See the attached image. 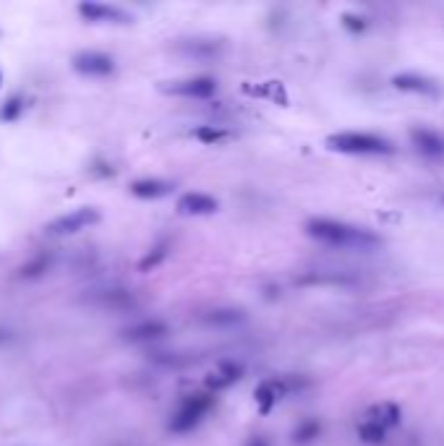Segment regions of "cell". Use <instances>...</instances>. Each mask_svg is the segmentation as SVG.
<instances>
[{
    "label": "cell",
    "instance_id": "obj_1",
    "mask_svg": "<svg viewBox=\"0 0 444 446\" xmlns=\"http://www.w3.org/2000/svg\"><path fill=\"white\" fill-rule=\"evenodd\" d=\"M306 235L327 243L334 248H353V251H371V248L381 246V237L369 228L361 225H351V222H340V219L329 217H314L306 222Z\"/></svg>",
    "mask_w": 444,
    "mask_h": 446
},
{
    "label": "cell",
    "instance_id": "obj_2",
    "mask_svg": "<svg viewBox=\"0 0 444 446\" xmlns=\"http://www.w3.org/2000/svg\"><path fill=\"white\" fill-rule=\"evenodd\" d=\"M327 146L340 155H358V157H379L392 155L395 144L379 133H369V131H340L327 136Z\"/></svg>",
    "mask_w": 444,
    "mask_h": 446
},
{
    "label": "cell",
    "instance_id": "obj_3",
    "mask_svg": "<svg viewBox=\"0 0 444 446\" xmlns=\"http://www.w3.org/2000/svg\"><path fill=\"white\" fill-rule=\"evenodd\" d=\"M214 394H191L181 402V407L176 410V415L170 418V431L173 433H188L191 428H196L207 412L212 410Z\"/></svg>",
    "mask_w": 444,
    "mask_h": 446
},
{
    "label": "cell",
    "instance_id": "obj_4",
    "mask_svg": "<svg viewBox=\"0 0 444 446\" xmlns=\"http://www.w3.org/2000/svg\"><path fill=\"white\" fill-rule=\"evenodd\" d=\"M159 89L173 97H185V100H209L217 91V81L212 76H191V79H181V81H167Z\"/></svg>",
    "mask_w": 444,
    "mask_h": 446
},
{
    "label": "cell",
    "instance_id": "obj_5",
    "mask_svg": "<svg viewBox=\"0 0 444 446\" xmlns=\"http://www.w3.org/2000/svg\"><path fill=\"white\" fill-rule=\"evenodd\" d=\"M102 219V214L92 206H81V209L76 211H68L63 217L53 219L50 225H47V232L50 235H74V232H81V230L92 228Z\"/></svg>",
    "mask_w": 444,
    "mask_h": 446
},
{
    "label": "cell",
    "instance_id": "obj_6",
    "mask_svg": "<svg viewBox=\"0 0 444 446\" xmlns=\"http://www.w3.org/2000/svg\"><path fill=\"white\" fill-rule=\"evenodd\" d=\"M392 86L398 91H405V94H418V97H439L442 89L439 84L431 79V76H424V73L416 71H403L392 76Z\"/></svg>",
    "mask_w": 444,
    "mask_h": 446
},
{
    "label": "cell",
    "instance_id": "obj_7",
    "mask_svg": "<svg viewBox=\"0 0 444 446\" xmlns=\"http://www.w3.org/2000/svg\"><path fill=\"white\" fill-rule=\"evenodd\" d=\"M74 68L84 76H110L115 71V60L107 53H97V50H84L74 55Z\"/></svg>",
    "mask_w": 444,
    "mask_h": 446
},
{
    "label": "cell",
    "instance_id": "obj_8",
    "mask_svg": "<svg viewBox=\"0 0 444 446\" xmlns=\"http://www.w3.org/2000/svg\"><path fill=\"white\" fill-rule=\"evenodd\" d=\"M79 13L86 21H100V24H131L133 21V16H131L129 11L110 6V3H81Z\"/></svg>",
    "mask_w": 444,
    "mask_h": 446
},
{
    "label": "cell",
    "instance_id": "obj_9",
    "mask_svg": "<svg viewBox=\"0 0 444 446\" xmlns=\"http://www.w3.org/2000/svg\"><path fill=\"white\" fill-rule=\"evenodd\" d=\"M296 389V381H287V379H267V381L259 383V389L254 394V400L259 405L261 412H269L275 405H278L287 392H293Z\"/></svg>",
    "mask_w": 444,
    "mask_h": 446
},
{
    "label": "cell",
    "instance_id": "obj_10",
    "mask_svg": "<svg viewBox=\"0 0 444 446\" xmlns=\"http://www.w3.org/2000/svg\"><path fill=\"white\" fill-rule=\"evenodd\" d=\"M410 144L416 146L418 152L429 159H442L444 157V136L434 128H424L416 126L410 131Z\"/></svg>",
    "mask_w": 444,
    "mask_h": 446
},
{
    "label": "cell",
    "instance_id": "obj_11",
    "mask_svg": "<svg viewBox=\"0 0 444 446\" xmlns=\"http://www.w3.org/2000/svg\"><path fill=\"white\" fill-rule=\"evenodd\" d=\"M176 209L181 211V214H188V217H207V214H214V211L220 209V201L212 199L209 193L191 191V193H183V196L178 199Z\"/></svg>",
    "mask_w": 444,
    "mask_h": 446
},
{
    "label": "cell",
    "instance_id": "obj_12",
    "mask_svg": "<svg viewBox=\"0 0 444 446\" xmlns=\"http://www.w3.org/2000/svg\"><path fill=\"white\" fill-rule=\"evenodd\" d=\"M173 188H176V183L165 181V178H139V181H133L129 185L131 196L144 199V201L162 199V196H167V193H173Z\"/></svg>",
    "mask_w": 444,
    "mask_h": 446
},
{
    "label": "cell",
    "instance_id": "obj_13",
    "mask_svg": "<svg viewBox=\"0 0 444 446\" xmlns=\"http://www.w3.org/2000/svg\"><path fill=\"white\" fill-rule=\"evenodd\" d=\"M167 332H170V327H167L165 321L147 319V321L133 324V327L129 329H123V339H129V342H152V339L165 337Z\"/></svg>",
    "mask_w": 444,
    "mask_h": 446
},
{
    "label": "cell",
    "instance_id": "obj_14",
    "mask_svg": "<svg viewBox=\"0 0 444 446\" xmlns=\"http://www.w3.org/2000/svg\"><path fill=\"white\" fill-rule=\"evenodd\" d=\"M243 376V368L238 363H222L220 368H214L212 374L207 376V389L209 392H222V389H228V386H233L235 381H241Z\"/></svg>",
    "mask_w": 444,
    "mask_h": 446
},
{
    "label": "cell",
    "instance_id": "obj_15",
    "mask_svg": "<svg viewBox=\"0 0 444 446\" xmlns=\"http://www.w3.org/2000/svg\"><path fill=\"white\" fill-rule=\"evenodd\" d=\"M366 420H371V423L381 426L384 431H389V428H395V426L400 423V407L395 405V402H379V405L369 407V412H366Z\"/></svg>",
    "mask_w": 444,
    "mask_h": 446
},
{
    "label": "cell",
    "instance_id": "obj_16",
    "mask_svg": "<svg viewBox=\"0 0 444 446\" xmlns=\"http://www.w3.org/2000/svg\"><path fill=\"white\" fill-rule=\"evenodd\" d=\"M243 319L246 313L241 308H214L202 316V321L209 327H233V324H241Z\"/></svg>",
    "mask_w": 444,
    "mask_h": 446
},
{
    "label": "cell",
    "instance_id": "obj_17",
    "mask_svg": "<svg viewBox=\"0 0 444 446\" xmlns=\"http://www.w3.org/2000/svg\"><path fill=\"white\" fill-rule=\"evenodd\" d=\"M319 436H322V423L316 418L301 420L296 428H293V441H296V444H311V441H316Z\"/></svg>",
    "mask_w": 444,
    "mask_h": 446
},
{
    "label": "cell",
    "instance_id": "obj_18",
    "mask_svg": "<svg viewBox=\"0 0 444 446\" xmlns=\"http://www.w3.org/2000/svg\"><path fill=\"white\" fill-rule=\"evenodd\" d=\"M194 138L196 141H202V144H207V146H212V144H220V141H228L230 133L220 126H199L194 131Z\"/></svg>",
    "mask_w": 444,
    "mask_h": 446
},
{
    "label": "cell",
    "instance_id": "obj_19",
    "mask_svg": "<svg viewBox=\"0 0 444 446\" xmlns=\"http://www.w3.org/2000/svg\"><path fill=\"white\" fill-rule=\"evenodd\" d=\"M358 436L366 444H381L387 438V431L381 428V426H377V423H371V420H363L361 426H358Z\"/></svg>",
    "mask_w": 444,
    "mask_h": 446
},
{
    "label": "cell",
    "instance_id": "obj_20",
    "mask_svg": "<svg viewBox=\"0 0 444 446\" xmlns=\"http://www.w3.org/2000/svg\"><path fill=\"white\" fill-rule=\"evenodd\" d=\"M165 258H167V243H159V246H155L147 256H144V258H141L139 269H141V272H152V269L162 264Z\"/></svg>",
    "mask_w": 444,
    "mask_h": 446
},
{
    "label": "cell",
    "instance_id": "obj_21",
    "mask_svg": "<svg viewBox=\"0 0 444 446\" xmlns=\"http://www.w3.org/2000/svg\"><path fill=\"white\" fill-rule=\"evenodd\" d=\"M340 21H343V27L348 29V32H353V34H361V32H366V27H369V18L363 16V13H353V11H345L343 16H340Z\"/></svg>",
    "mask_w": 444,
    "mask_h": 446
},
{
    "label": "cell",
    "instance_id": "obj_22",
    "mask_svg": "<svg viewBox=\"0 0 444 446\" xmlns=\"http://www.w3.org/2000/svg\"><path fill=\"white\" fill-rule=\"evenodd\" d=\"M47 266H50V256H39L37 261H32L21 269V277L24 280H32V277H39L42 272H47Z\"/></svg>",
    "mask_w": 444,
    "mask_h": 446
},
{
    "label": "cell",
    "instance_id": "obj_23",
    "mask_svg": "<svg viewBox=\"0 0 444 446\" xmlns=\"http://www.w3.org/2000/svg\"><path fill=\"white\" fill-rule=\"evenodd\" d=\"M19 112H21V97H13V100H8L3 107H0V120H16L19 118Z\"/></svg>",
    "mask_w": 444,
    "mask_h": 446
},
{
    "label": "cell",
    "instance_id": "obj_24",
    "mask_svg": "<svg viewBox=\"0 0 444 446\" xmlns=\"http://www.w3.org/2000/svg\"><path fill=\"white\" fill-rule=\"evenodd\" d=\"M204 47H207V53H217V47H220V45H217V42H207V45H204ZM185 53H191V55L199 53V39H194L191 45L185 47Z\"/></svg>",
    "mask_w": 444,
    "mask_h": 446
},
{
    "label": "cell",
    "instance_id": "obj_25",
    "mask_svg": "<svg viewBox=\"0 0 444 446\" xmlns=\"http://www.w3.org/2000/svg\"><path fill=\"white\" fill-rule=\"evenodd\" d=\"M246 446H269V441L264 436H251L249 441H246Z\"/></svg>",
    "mask_w": 444,
    "mask_h": 446
},
{
    "label": "cell",
    "instance_id": "obj_26",
    "mask_svg": "<svg viewBox=\"0 0 444 446\" xmlns=\"http://www.w3.org/2000/svg\"><path fill=\"white\" fill-rule=\"evenodd\" d=\"M11 337H13V334H11L8 329H0V345H3V342H8Z\"/></svg>",
    "mask_w": 444,
    "mask_h": 446
},
{
    "label": "cell",
    "instance_id": "obj_27",
    "mask_svg": "<svg viewBox=\"0 0 444 446\" xmlns=\"http://www.w3.org/2000/svg\"><path fill=\"white\" fill-rule=\"evenodd\" d=\"M0 86H3V73H0Z\"/></svg>",
    "mask_w": 444,
    "mask_h": 446
},
{
    "label": "cell",
    "instance_id": "obj_28",
    "mask_svg": "<svg viewBox=\"0 0 444 446\" xmlns=\"http://www.w3.org/2000/svg\"><path fill=\"white\" fill-rule=\"evenodd\" d=\"M442 204H444V193H442Z\"/></svg>",
    "mask_w": 444,
    "mask_h": 446
}]
</instances>
